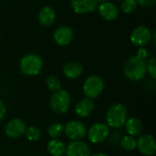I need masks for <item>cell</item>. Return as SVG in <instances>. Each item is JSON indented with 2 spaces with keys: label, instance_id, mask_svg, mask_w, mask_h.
<instances>
[{
  "label": "cell",
  "instance_id": "1",
  "mask_svg": "<svg viewBox=\"0 0 156 156\" xmlns=\"http://www.w3.org/2000/svg\"><path fill=\"white\" fill-rule=\"evenodd\" d=\"M147 73V62L145 59L138 58L136 55L130 57L124 63L123 74L133 81L142 80Z\"/></svg>",
  "mask_w": 156,
  "mask_h": 156
},
{
  "label": "cell",
  "instance_id": "2",
  "mask_svg": "<svg viewBox=\"0 0 156 156\" xmlns=\"http://www.w3.org/2000/svg\"><path fill=\"white\" fill-rule=\"evenodd\" d=\"M105 119L108 127L114 129L121 128L128 119L127 108L122 103H115L107 110Z\"/></svg>",
  "mask_w": 156,
  "mask_h": 156
},
{
  "label": "cell",
  "instance_id": "3",
  "mask_svg": "<svg viewBox=\"0 0 156 156\" xmlns=\"http://www.w3.org/2000/svg\"><path fill=\"white\" fill-rule=\"evenodd\" d=\"M19 68L21 72L26 76H37L42 70L43 60L40 56L34 53H29L21 58Z\"/></svg>",
  "mask_w": 156,
  "mask_h": 156
},
{
  "label": "cell",
  "instance_id": "4",
  "mask_svg": "<svg viewBox=\"0 0 156 156\" xmlns=\"http://www.w3.org/2000/svg\"><path fill=\"white\" fill-rule=\"evenodd\" d=\"M70 102L71 98L69 93L61 89L56 92H53L49 101V106L55 113L63 114L66 113L69 109Z\"/></svg>",
  "mask_w": 156,
  "mask_h": 156
},
{
  "label": "cell",
  "instance_id": "5",
  "mask_svg": "<svg viewBox=\"0 0 156 156\" xmlns=\"http://www.w3.org/2000/svg\"><path fill=\"white\" fill-rule=\"evenodd\" d=\"M82 90L87 98L91 100L96 99L104 90V81L102 78L98 75L89 76L83 83Z\"/></svg>",
  "mask_w": 156,
  "mask_h": 156
},
{
  "label": "cell",
  "instance_id": "6",
  "mask_svg": "<svg viewBox=\"0 0 156 156\" xmlns=\"http://www.w3.org/2000/svg\"><path fill=\"white\" fill-rule=\"evenodd\" d=\"M109 134L110 129L108 125L102 122H97L92 124L87 132L88 138L92 144H101L105 142Z\"/></svg>",
  "mask_w": 156,
  "mask_h": 156
},
{
  "label": "cell",
  "instance_id": "7",
  "mask_svg": "<svg viewBox=\"0 0 156 156\" xmlns=\"http://www.w3.org/2000/svg\"><path fill=\"white\" fill-rule=\"evenodd\" d=\"M152 37V31L149 27L145 26H138L133 30L130 39L134 46L138 48H144L151 41Z\"/></svg>",
  "mask_w": 156,
  "mask_h": 156
},
{
  "label": "cell",
  "instance_id": "8",
  "mask_svg": "<svg viewBox=\"0 0 156 156\" xmlns=\"http://www.w3.org/2000/svg\"><path fill=\"white\" fill-rule=\"evenodd\" d=\"M64 133L71 141H81L87 135L85 125L79 121H70L64 125Z\"/></svg>",
  "mask_w": 156,
  "mask_h": 156
},
{
  "label": "cell",
  "instance_id": "9",
  "mask_svg": "<svg viewBox=\"0 0 156 156\" xmlns=\"http://www.w3.org/2000/svg\"><path fill=\"white\" fill-rule=\"evenodd\" d=\"M136 147L144 155L153 156L156 152L154 138L150 134H143L136 140Z\"/></svg>",
  "mask_w": 156,
  "mask_h": 156
},
{
  "label": "cell",
  "instance_id": "10",
  "mask_svg": "<svg viewBox=\"0 0 156 156\" xmlns=\"http://www.w3.org/2000/svg\"><path fill=\"white\" fill-rule=\"evenodd\" d=\"M26 129L27 126L25 122H23L19 118H14L6 123L5 128V133L7 137L16 139L25 134Z\"/></svg>",
  "mask_w": 156,
  "mask_h": 156
},
{
  "label": "cell",
  "instance_id": "11",
  "mask_svg": "<svg viewBox=\"0 0 156 156\" xmlns=\"http://www.w3.org/2000/svg\"><path fill=\"white\" fill-rule=\"evenodd\" d=\"M72 10L79 15L89 14L94 12L98 5V0H70Z\"/></svg>",
  "mask_w": 156,
  "mask_h": 156
},
{
  "label": "cell",
  "instance_id": "12",
  "mask_svg": "<svg viewBox=\"0 0 156 156\" xmlns=\"http://www.w3.org/2000/svg\"><path fill=\"white\" fill-rule=\"evenodd\" d=\"M53 38L57 45L61 47L68 46L73 39V31L68 26H60L55 29Z\"/></svg>",
  "mask_w": 156,
  "mask_h": 156
},
{
  "label": "cell",
  "instance_id": "13",
  "mask_svg": "<svg viewBox=\"0 0 156 156\" xmlns=\"http://www.w3.org/2000/svg\"><path fill=\"white\" fill-rule=\"evenodd\" d=\"M65 154L66 156H90V149L82 141H72L66 146Z\"/></svg>",
  "mask_w": 156,
  "mask_h": 156
},
{
  "label": "cell",
  "instance_id": "14",
  "mask_svg": "<svg viewBox=\"0 0 156 156\" xmlns=\"http://www.w3.org/2000/svg\"><path fill=\"white\" fill-rule=\"evenodd\" d=\"M97 8L101 16L106 21L115 20L120 14V10L118 6L112 2H109V1H105L103 3L99 4Z\"/></svg>",
  "mask_w": 156,
  "mask_h": 156
},
{
  "label": "cell",
  "instance_id": "15",
  "mask_svg": "<svg viewBox=\"0 0 156 156\" xmlns=\"http://www.w3.org/2000/svg\"><path fill=\"white\" fill-rule=\"evenodd\" d=\"M38 22L43 27H50L56 20V12L54 8L48 5H44L38 12Z\"/></svg>",
  "mask_w": 156,
  "mask_h": 156
},
{
  "label": "cell",
  "instance_id": "16",
  "mask_svg": "<svg viewBox=\"0 0 156 156\" xmlns=\"http://www.w3.org/2000/svg\"><path fill=\"white\" fill-rule=\"evenodd\" d=\"M83 66L80 62L69 61L63 67V74L69 80H76L80 78L83 73Z\"/></svg>",
  "mask_w": 156,
  "mask_h": 156
},
{
  "label": "cell",
  "instance_id": "17",
  "mask_svg": "<svg viewBox=\"0 0 156 156\" xmlns=\"http://www.w3.org/2000/svg\"><path fill=\"white\" fill-rule=\"evenodd\" d=\"M94 109H95V104H94L93 100L85 98L77 103L75 107V112L79 117L86 118L93 112Z\"/></svg>",
  "mask_w": 156,
  "mask_h": 156
},
{
  "label": "cell",
  "instance_id": "18",
  "mask_svg": "<svg viewBox=\"0 0 156 156\" xmlns=\"http://www.w3.org/2000/svg\"><path fill=\"white\" fill-rule=\"evenodd\" d=\"M124 125H125L126 132L130 136L134 137V136H138L142 133L143 123L138 118L132 117L130 119H127Z\"/></svg>",
  "mask_w": 156,
  "mask_h": 156
},
{
  "label": "cell",
  "instance_id": "19",
  "mask_svg": "<svg viewBox=\"0 0 156 156\" xmlns=\"http://www.w3.org/2000/svg\"><path fill=\"white\" fill-rule=\"evenodd\" d=\"M65 144L58 139H52L47 144V150L52 156H62L65 154Z\"/></svg>",
  "mask_w": 156,
  "mask_h": 156
},
{
  "label": "cell",
  "instance_id": "20",
  "mask_svg": "<svg viewBox=\"0 0 156 156\" xmlns=\"http://www.w3.org/2000/svg\"><path fill=\"white\" fill-rule=\"evenodd\" d=\"M46 83H47V87L48 88V90L52 92H56V91L61 90V80L56 75L48 76L47 78Z\"/></svg>",
  "mask_w": 156,
  "mask_h": 156
},
{
  "label": "cell",
  "instance_id": "21",
  "mask_svg": "<svg viewBox=\"0 0 156 156\" xmlns=\"http://www.w3.org/2000/svg\"><path fill=\"white\" fill-rule=\"evenodd\" d=\"M64 132V125L60 122H54L48 128V133L52 139L58 138Z\"/></svg>",
  "mask_w": 156,
  "mask_h": 156
},
{
  "label": "cell",
  "instance_id": "22",
  "mask_svg": "<svg viewBox=\"0 0 156 156\" xmlns=\"http://www.w3.org/2000/svg\"><path fill=\"white\" fill-rule=\"evenodd\" d=\"M120 144H121L122 148L124 151H127V152L133 151V150L136 148V140L134 139V137L130 136V135L124 136V137L121 140Z\"/></svg>",
  "mask_w": 156,
  "mask_h": 156
},
{
  "label": "cell",
  "instance_id": "23",
  "mask_svg": "<svg viewBox=\"0 0 156 156\" xmlns=\"http://www.w3.org/2000/svg\"><path fill=\"white\" fill-rule=\"evenodd\" d=\"M25 134H26L27 139L28 141H30V142H36V141L39 140V138L41 137V132L36 126H29V127H27L26 129Z\"/></svg>",
  "mask_w": 156,
  "mask_h": 156
},
{
  "label": "cell",
  "instance_id": "24",
  "mask_svg": "<svg viewBox=\"0 0 156 156\" xmlns=\"http://www.w3.org/2000/svg\"><path fill=\"white\" fill-rule=\"evenodd\" d=\"M138 7L135 0H122L121 4V9L125 14H133Z\"/></svg>",
  "mask_w": 156,
  "mask_h": 156
},
{
  "label": "cell",
  "instance_id": "25",
  "mask_svg": "<svg viewBox=\"0 0 156 156\" xmlns=\"http://www.w3.org/2000/svg\"><path fill=\"white\" fill-rule=\"evenodd\" d=\"M147 72L149 73V75L153 78H156V59L154 58H152L149 59V61L147 62Z\"/></svg>",
  "mask_w": 156,
  "mask_h": 156
},
{
  "label": "cell",
  "instance_id": "26",
  "mask_svg": "<svg viewBox=\"0 0 156 156\" xmlns=\"http://www.w3.org/2000/svg\"><path fill=\"white\" fill-rule=\"evenodd\" d=\"M107 139H108L110 144L116 145V144H120V142H121V133H119L117 132H114L112 133H110V134H109Z\"/></svg>",
  "mask_w": 156,
  "mask_h": 156
},
{
  "label": "cell",
  "instance_id": "27",
  "mask_svg": "<svg viewBox=\"0 0 156 156\" xmlns=\"http://www.w3.org/2000/svg\"><path fill=\"white\" fill-rule=\"evenodd\" d=\"M135 1L138 5L144 8L154 7L156 4V0H135Z\"/></svg>",
  "mask_w": 156,
  "mask_h": 156
},
{
  "label": "cell",
  "instance_id": "28",
  "mask_svg": "<svg viewBox=\"0 0 156 156\" xmlns=\"http://www.w3.org/2000/svg\"><path fill=\"white\" fill-rule=\"evenodd\" d=\"M136 56H137L138 58H140L145 59V58H147V56H148V52H147V50H146L144 48H140L139 50L137 51Z\"/></svg>",
  "mask_w": 156,
  "mask_h": 156
},
{
  "label": "cell",
  "instance_id": "29",
  "mask_svg": "<svg viewBox=\"0 0 156 156\" xmlns=\"http://www.w3.org/2000/svg\"><path fill=\"white\" fill-rule=\"evenodd\" d=\"M6 113V108L5 105L4 104V102L2 101H0V122L5 118Z\"/></svg>",
  "mask_w": 156,
  "mask_h": 156
},
{
  "label": "cell",
  "instance_id": "30",
  "mask_svg": "<svg viewBox=\"0 0 156 156\" xmlns=\"http://www.w3.org/2000/svg\"><path fill=\"white\" fill-rule=\"evenodd\" d=\"M91 156H108L107 154H102V153H98V154H93V155Z\"/></svg>",
  "mask_w": 156,
  "mask_h": 156
},
{
  "label": "cell",
  "instance_id": "31",
  "mask_svg": "<svg viewBox=\"0 0 156 156\" xmlns=\"http://www.w3.org/2000/svg\"><path fill=\"white\" fill-rule=\"evenodd\" d=\"M99 1V4H101V3H103V2H105L106 0H98Z\"/></svg>",
  "mask_w": 156,
  "mask_h": 156
},
{
  "label": "cell",
  "instance_id": "32",
  "mask_svg": "<svg viewBox=\"0 0 156 156\" xmlns=\"http://www.w3.org/2000/svg\"><path fill=\"white\" fill-rule=\"evenodd\" d=\"M116 1H122V0H116Z\"/></svg>",
  "mask_w": 156,
  "mask_h": 156
}]
</instances>
